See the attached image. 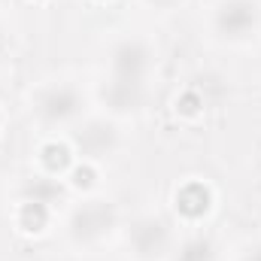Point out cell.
I'll return each instance as SVG.
<instances>
[{
	"label": "cell",
	"instance_id": "1",
	"mask_svg": "<svg viewBox=\"0 0 261 261\" xmlns=\"http://www.w3.org/2000/svg\"><path fill=\"white\" fill-rule=\"evenodd\" d=\"M176 206H179L186 216H200V213H206V206H210V192H206L200 182H192V186H186V189L176 195Z\"/></svg>",
	"mask_w": 261,
	"mask_h": 261
},
{
	"label": "cell",
	"instance_id": "2",
	"mask_svg": "<svg viewBox=\"0 0 261 261\" xmlns=\"http://www.w3.org/2000/svg\"><path fill=\"white\" fill-rule=\"evenodd\" d=\"M222 28H228L231 34H240L249 21H252V12H249V6H231L228 12H222Z\"/></svg>",
	"mask_w": 261,
	"mask_h": 261
},
{
	"label": "cell",
	"instance_id": "3",
	"mask_svg": "<svg viewBox=\"0 0 261 261\" xmlns=\"http://www.w3.org/2000/svg\"><path fill=\"white\" fill-rule=\"evenodd\" d=\"M21 225H24L28 231H43V225H46V203H40V200L24 203V210H21Z\"/></svg>",
	"mask_w": 261,
	"mask_h": 261
},
{
	"label": "cell",
	"instance_id": "4",
	"mask_svg": "<svg viewBox=\"0 0 261 261\" xmlns=\"http://www.w3.org/2000/svg\"><path fill=\"white\" fill-rule=\"evenodd\" d=\"M43 158H46V164L52 167V170H61L70 164V149L61 146V143H52V146H46V152H43Z\"/></svg>",
	"mask_w": 261,
	"mask_h": 261
},
{
	"label": "cell",
	"instance_id": "5",
	"mask_svg": "<svg viewBox=\"0 0 261 261\" xmlns=\"http://www.w3.org/2000/svg\"><path fill=\"white\" fill-rule=\"evenodd\" d=\"M46 113H49V116H67V113H73V97H70L67 91H61V94H55V97L49 100Z\"/></svg>",
	"mask_w": 261,
	"mask_h": 261
},
{
	"label": "cell",
	"instance_id": "6",
	"mask_svg": "<svg viewBox=\"0 0 261 261\" xmlns=\"http://www.w3.org/2000/svg\"><path fill=\"white\" fill-rule=\"evenodd\" d=\"M179 261H210V246L203 240H195V243L186 246V252H182Z\"/></svg>",
	"mask_w": 261,
	"mask_h": 261
},
{
	"label": "cell",
	"instance_id": "7",
	"mask_svg": "<svg viewBox=\"0 0 261 261\" xmlns=\"http://www.w3.org/2000/svg\"><path fill=\"white\" fill-rule=\"evenodd\" d=\"M179 110H182L186 116H195L197 110H200V97H197L195 91H189V94H182V97H179Z\"/></svg>",
	"mask_w": 261,
	"mask_h": 261
},
{
	"label": "cell",
	"instance_id": "8",
	"mask_svg": "<svg viewBox=\"0 0 261 261\" xmlns=\"http://www.w3.org/2000/svg\"><path fill=\"white\" fill-rule=\"evenodd\" d=\"M73 179H76V186H82V189H88V186L94 182V170H91V167H79V170L73 173Z\"/></svg>",
	"mask_w": 261,
	"mask_h": 261
},
{
	"label": "cell",
	"instance_id": "9",
	"mask_svg": "<svg viewBox=\"0 0 261 261\" xmlns=\"http://www.w3.org/2000/svg\"><path fill=\"white\" fill-rule=\"evenodd\" d=\"M249 261H261V249H258V252H255V255H252Z\"/></svg>",
	"mask_w": 261,
	"mask_h": 261
}]
</instances>
